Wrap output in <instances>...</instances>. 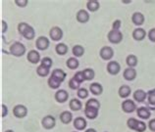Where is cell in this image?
<instances>
[{
  "instance_id": "1",
  "label": "cell",
  "mask_w": 155,
  "mask_h": 132,
  "mask_svg": "<svg viewBox=\"0 0 155 132\" xmlns=\"http://www.w3.org/2000/svg\"><path fill=\"white\" fill-rule=\"evenodd\" d=\"M18 31H19V34L23 35L24 37L28 40L34 39L35 36L34 27H31L30 24H28L27 23H20L18 24Z\"/></svg>"
},
{
  "instance_id": "2",
  "label": "cell",
  "mask_w": 155,
  "mask_h": 132,
  "mask_svg": "<svg viewBox=\"0 0 155 132\" xmlns=\"http://www.w3.org/2000/svg\"><path fill=\"white\" fill-rule=\"evenodd\" d=\"M10 53L15 57H22L26 53L25 45L21 42H15L10 46Z\"/></svg>"
},
{
  "instance_id": "3",
  "label": "cell",
  "mask_w": 155,
  "mask_h": 132,
  "mask_svg": "<svg viewBox=\"0 0 155 132\" xmlns=\"http://www.w3.org/2000/svg\"><path fill=\"white\" fill-rule=\"evenodd\" d=\"M108 40L113 44H119L122 40H123V34L120 31L112 30L108 32Z\"/></svg>"
},
{
  "instance_id": "4",
  "label": "cell",
  "mask_w": 155,
  "mask_h": 132,
  "mask_svg": "<svg viewBox=\"0 0 155 132\" xmlns=\"http://www.w3.org/2000/svg\"><path fill=\"white\" fill-rule=\"evenodd\" d=\"M99 55L101 57V59H103L104 61H109V60H111L114 56V50L109 46H104L101 48Z\"/></svg>"
},
{
  "instance_id": "5",
  "label": "cell",
  "mask_w": 155,
  "mask_h": 132,
  "mask_svg": "<svg viewBox=\"0 0 155 132\" xmlns=\"http://www.w3.org/2000/svg\"><path fill=\"white\" fill-rule=\"evenodd\" d=\"M121 71V66L120 64L116 61H111L109 62L107 65V72L112 76H116Z\"/></svg>"
},
{
  "instance_id": "6",
  "label": "cell",
  "mask_w": 155,
  "mask_h": 132,
  "mask_svg": "<svg viewBox=\"0 0 155 132\" xmlns=\"http://www.w3.org/2000/svg\"><path fill=\"white\" fill-rule=\"evenodd\" d=\"M136 109H137L136 103L132 100L127 99V100H125L123 103H122V110H123L125 113H127V114L133 113L136 111Z\"/></svg>"
},
{
  "instance_id": "7",
  "label": "cell",
  "mask_w": 155,
  "mask_h": 132,
  "mask_svg": "<svg viewBox=\"0 0 155 132\" xmlns=\"http://www.w3.org/2000/svg\"><path fill=\"white\" fill-rule=\"evenodd\" d=\"M35 46L38 50H41V51L46 50L48 46H49V39L45 37V36H39V37L36 39Z\"/></svg>"
},
{
  "instance_id": "8",
  "label": "cell",
  "mask_w": 155,
  "mask_h": 132,
  "mask_svg": "<svg viewBox=\"0 0 155 132\" xmlns=\"http://www.w3.org/2000/svg\"><path fill=\"white\" fill-rule=\"evenodd\" d=\"M13 114H14V115L16 118H23L28 114V109L24 105H17V106L14 107Z\"/></svg>"
},
{
  "instance_id": "9",
  "label": "cell",
  "mask_w": 155,
  "mask_h": 132,
  "mask_svg": "<svg viewBox=\"0 0 155 132\" xmlns=\"http://www.w3.org/2000/svg\"><path fill=\"white\" fill-rule=\"evenodd\" d=\"M41 124L43 128L45 129H52L56 124V119L52 117V115H46L44 117L41 121Z\"/></svg>"
},
{
  "instance_id": "10",
  "label": "cell",
  "mask_w": 155,
  "mask_h": 132,
  "mask_svg": "<svg viewBox=\"0 0 155 132\" xmlns=\"http://www.w3.org/2000/svg\"><path fill=\"white\" fill-rule=\"evenodd\" d=\"M49 36L52 40L59 41L61 38L63 37V31L58 27H53L49 31Z\"/></svg>"
},
{
  "instance_id": "11",
  "label": "cell",
  "mask_w": 155,
  "mask_h": 132,
  "mask_svg": "<svg viewBox=\"0 0 155 132\" xmlns=\"http://www.w3.org/2000/svg\"><path fill=\"white\" fill-rule=\"evenodd\" d=\"M28 61L31 64H38L40 61V55L36 50H31L27 55Z\"/></svg>"
},
{
  "instance_id": "12",
  "label": "cell",
  "mask_w": 155,
  "mask_h": 132,
  "mask_svg": "<svg viewBox=\"0 0 155 132\" xmlns=\"http://www.w3.org/2000/svg\"><path fill=\"white\" fill-rule=\"evenodd\" d=\"M98 109L91 108V107H84V114L89 119H95L98 115Z\"/></svg>"
},
{
  "instance_id": "13",
  "label": "cell",
  "mask_w": 155,
  "mask_h": 132,
  "mask_svg": "<svg viewBox=\"0 0 155 132\" xmlns=\"http://www.w3.org/2000/svg\"><path fill=\"white\" fill-rule=\"evenodd\" d=\"M69 98V94L66 90L60 89L55 93V100L58 103H65Z\"/></svg>"
},
{
  "instance_id": "14",
  "label": "cell",
  "mask_w": 155,
  "mask_h": 132,
  "mask_svg": "<svg viewBox=\"0 0 155 132\" xmlns=\"http://www.w3.org/2000/svg\"><path fill=\"white\" fill-rule=\"evenodd\" d=\"M88 20H89V15L85 10L81 9L77 13V21L79 23H81V24L87 23Z\"/></svg>"
},
{
  "instance_id": "15",
  "label": "cell",
  "mask_w": 155,
  "mask_h": 132,
  "mask_svg": "<svg viewBox=\"0 0 155 132\" xmlns=\"http://www.w3.org/2000/svg\"><path fill=\"white\" fill-rule=\"evenodd\" d=\"M124 77L126 80H134L137 77V71L134 68H128L124 71Z\"/></svg>"
},
{
  "instance_id": "16",
  "label": "cell",
  "mask_w": 155,
  "mask_h": 132,
  "mask_svg": "<svg viewBox=\"0 0 155 132\" xmlns=\"http://www.w3.org/2000/svg\"><path fill=\"white\" fill-rule=\"evenodd\" d=\"M74 127L77 130H84L87 127V121L84 118H76L74 121Z\"/></svg>"
},
{
  "instance_id": "17",
  "label": "cell",
  "mask_w": 155,
  "mask_h": 132,
  "mask_svg": "<svg viewBox=\"0 0 155 132\" xmlns=\"http://www.w3.org/2000/svg\"><path fill=\"white\" fill-rule=\"evenodd\" d=\"M89 90H91V92L93 95H96V96H98V95L102 94V92H103V87H102V85H101L100 83L94 82V83H91V86H89Z\"/></svg>"
},
{
  "instance_id": "18",
  "label": "cell",
  "mask_w": 155,
  "mask_h": 132,
  "mask_svg": "<svg viewBox=\"0 0 155 132\" xmlns=\"http://www.w3.org/2000/svg\"><path fill=\"white\" fill-rule=\"evenodd\" d=\"M145 36H146V32L143 28L138 27V28H136V30L133 31V37L137 41L143 40Z\"/></svg>"
},
{
  "instance_id": "19",
  "label": "cell",
  "mask_w": 155,
  "mask_h": 132,
  "mask_svg": "<svg viewBox=\"0 0 155 132\" xmlns=\"http://www.w3.org/2000/svg\"><path fill=\"white\" fill-rule=\"evenodd\" d=\"M132 21L136 26H141L144 23V16L140 12H136L132 16Z\"/></svg>"
},
{
  "instance_id": "20",
  "label": "cell",
  "mask_w": 155,
  "mask_h": 132,
  "mask_svg": "<svg viewBox=\"0 0 155 132\" xmlns=\"http://www.w3.org/2000/svg\"><path fill=\"white\" fill-rule=\"evenodd\" d=\"M51 76H53L54 78H56L57 80H59L61 83L65 80V78H66L67 75H66V72H63L62 69H54V71L52 72V75Z\"/></svg>"
},
{
  "instance_id": "21",
  "label": "cell",
  "mask_w": 155,
  "mask_h": 132,
  "mask_svg": "<svg viewBox=\"0 0 155 132\" xmlns=\"http://www.w3.org/2000/svg\"><path fill=\"white\" fill-rule=\"evenodd\" d=\"M137 113L138 117L142 119H148L150 118V114H150V111L147 108H145V107H140V108H138Z\"/></svg>"
},
{
  "instance_id": "22",
  "label": "cell",
  "mask_w": 155,
  "mask_h": 132,
  "mask_svg": "<svg viewBox=\"0 0 155 132\" xmlns=\"http://www.w3.org/2000/svg\"><path fill=\"white\" fill-rule=\"evenodd\" d=\"M60 121L64 124H68V123H70L73 121V114L70 112H68V111H65V112L61 113L60 114Z\"/></svg>"
},
{
  "instance_id": "23",
  "label": "cell",
  "mask_w": 155,
  "mask_h": 132,
  "mask_svg": "<svg viewBox=\"0 0 155 132\" xmlns=\"http://www.w3.org/2000/svg\"><path fill=\"white\" fill-rule=\"evenodd\" d=\"M69 107H70V109L72 111H75V112H78V111H80L81 108H83V104H81V102L79 100V99H72L70 101V104H69Z\"/></svg>"
},
{
  "instance_id": "24",
  "label": "cell",
  "mask_w": 155,
  "mask_h": 132,
  "mask_svg": "<svg viewBox=\"0 0 155 132\" xmlns=\"http://www.w3.org/2000/svg\"><path fill=\"white\" fill-rule=\"evenodd\" d=\"M130 92H132V90H130V87L128 85H122L119 88V91H118L121 98H128L130 95Z\"/></svg>"
},
{
  "instance_id": "25",
  "label": "cell",
  "mask_w": 155,
  "mask_h": 132,
  "mask_svg": "<svg viewBox=\"0 0 155 132\" xmlns=\"http://www.w3.org/2000/svg\"><path fill=\"white\" fill-rule=\"evenodd\" d=\"M134 99L137 102H143L145 99H146V93L143 91L142 89H138V90H136L134 93Z\"/></svg>"
},
{
  "instance_id": "26",
  "label": "cell",
  "mask_w": 155,
  "mask_h": 132,
  "mask_svg": "<svg viewBox=\"0 0 155 132\" xmlns=\"http://www.w3.org/2000/svg\"><path fill=\"white\" fill-rule=\"evenodd\" d=\"M87 7L88 11L96 12L97 10L99 9L100 4H99L98 1H97V0H88V1L87 2Z\"/></svg>"
},
{
  "instance_id": "27",
  "label": "cell",
  "mask_w": 155,
  "mask_h": 132,
  "mask_svg": "<svg viewBox=\"0 0 155 132\" xmlns=\"http://www.w3.org/2000/svg\"><path fill=\"white\" fill-rule=\"evenodd\" d=\"M66 66L70 69H76L79 68L80 66V63L79 61L77 60V58H74V57H71L69 58V59L67 60L66 62Z\"/></svg>"
},
{
  "instance_id": "28",
  "label": "cell",
  "mask_w": 155,
  "mask_h": 132,
  "mask_svg": "<svg viewBox=\"0 0 155 132\" xmlns=\"http://www.w3.org/2000/svg\"><path fill=\"white\" fill-rule=\"evenodd\" d=\"M68 46L65 43H59V44H57L56 45V47H55V51L56 53L58 55H61V56H63L65 54H67L68 53Z\"/></svg>"
},
{
  "instance_id": "29",
  "label": "cell",
  "mask_w": 155,
  "mask_h": 132,
  "mask_svg": "<svg viewBox=\"0 0 155 132\" xmlns=\"http://www.w3.org/2000/svg\"><path fill=\"white\" fill-rule=\"evenodd\" d=\"M126 63L129 66V68H134L137 65V58L134 55H129L126 59Z\"/></svg>"
},
{
  "instance_id": "30",
  "label": "cell",
  "mask_w": 155,
  "mask_h": 132,
  "mask_svg": "<svg viewBox=\"0 0 155 132\" xmlns=\"http://www.w3.org/2000/svg\"><path fill=\"white\" fill-rule=\"evenodd\" d=\"M73 55L75 57H81L84 54V49L83 46H81V45H75L74 47H73Z\"/></svg>"
},
{
  "instance_id": "31",
  "label": "cell",
  "mask_w": 155,
  "mask_h": 132,
  "mask_svg": "<svg viewBox=\"0 0 155 132\" xmlns=\"http://www.w3.org/2000/svg\"><path fill=\"white\" fill-rule=\"evenodd\" d=\"M36 73L41 76V77H45L47 76L48 75H49V69H47L45 67H43V66H38V68H36Z\"/></svg>"
},
{
  "instance_id": "32",
  "label": "cell",
  "mask_w": 155,
  "mask_h": 132,
  "mask_svg": "<svg viewBox=\"0 0 155 132\" xmlns=\"http://www.w3.org/2000/svg\"><path fill=\"white\" fill-rule=\"evenodd\" d=\"M83 73H84V76L85 80H91L95 76V72L91 69H84Z\"/></svg>"
},
{
  "instance_id": "33",
  "label": "cell",
  "mask_w": 155,
  "mask_h": 132,
  "mask_svg": "<svg viewBox=\"0 0 155 132\" xmlns=\"http://www.w3.org/2000/svg\"><path fill=\"white\" fill-rule=\"evenodd\" d=\"M60 84H61V82L59 80H57L56 78H54L53 76H50L49 78H48V85H49L50 88L58 89L60 87Z\"/></svg>"
},
{
  "instance_id": "34",
  "label": "cell",
  "mask_w": 155,
  "mask_h": 132,
  "mask_svg": "<svg viewBox=\"0 0 155 132\" xmlns=\"http://www.w3.org/2000/svg\"><path fill=\"white\" fill-rule=\"evenodd\" d=\"M127 124H128V127L130 129L137 131V126H138V124H140V121L136 118H129L128 121H127Z\"/></svg>"
},
{
  "instance_id": "35",
  "label": "cell",
  "mask_w": 155,
  "mask_h": 132,
  "mask_svg": "<svg viewBox=\"0 0 155 132\" xmlns=\"http://www.w3.org/2000/svg\"><path fill=\"white\" fill-rule=\"evenodd\" d=\"M84 107H91V108H95V109H100V103L96 100V99H89L88 101H87Z\"/></svg>"
},
{
  "instance_id": "36",
  "label": "cell",
  "mask_w": 155,
  "mask_h": 132,
  "mask_svg": "<svg viewBox=\"0 0 155 132\" xmlns=\"http://www.w3.org/2000/svg\"><path fill=\"white\" fill-rule=\"evenodd\" d=\"M80 85H81V83H79V82H78L74 77L71 78L70 81H69V87H70L71 89H73V90H76V89L79 90L80 89Z\"/></svg>"
},
{
  "instance_id": "37",
  "label": "cell",
  "mask_w": 155,
  "mask_h": 132,
  "mask_svg": "<svg viewBox=\"0 0 155 132\" xmlns=\"http://www.w3.org/2000/svg\"><path fill=\"white\" fill-rule=\"evenodd\" d=\"M40 63H41V66H43V67H45L47 69H50L51 66H52V60L49 57H44Z\"/></svg>"
},
{
  "instance_id": "38",
  "label": "cell",
  "mask_w": 155,
  "mask_h": 132,
  "mask_svg": "<svg viewBox=\"0 0 155 132\" xmlns=\"http://www.w3.org/2000/svg\"><path fill=\"white\" fill-rule=\"evenodd\" d=\"M78 97L81 98V99H85L87 98L88 96V91L85 88H80L78 90Z\"/></svg>"
},
{
  "instance_id": "39",
  "label": "cell",
  "mask_w": 155,
  "mask_h": 132,
  "mask_svg": "<svg viewBox=\"0 0 155 132\" xmlns=\"http://www.w3.org/2000/svg\"><path fill=\"white\" fill-rule=\"evenodd\" d=\"M74 78H75V79L78 82H79V83H83V82L85 80L83 72H76V75L74 76Z\"/></svg>"
},
{
  "instance_id": "40",
  "label": "cell",
  "mask_w": 155,
  "mask_h": 132,
  "mask_svg": "<svg viewBox=\"0 0 155 132\" xmlns=\"http://www.w3.org/2000/svg\"><path fill=\"white\" fill-rule=\"evenodd\" d=\"M15 3H16V5H18L19 7H26L28 5V0H16Z\"/></svg>"
},
{
  "instance_id": "41",
  "label": "cell",
  "mask_w": 155,
  "mask_h": 132,
  "mask_svg": "<svg viewBox=\"0 0 155 132\" xmlns=\"http://www.w3.org/2000/svg\"><path fill=\"white\" fill-rule=\"evenodd\" d=\"M148 38L150 41L155 42V28H151L148 32Z\"/></svg>"
},
{
  "instance_id": "42",
  "label": "cell",
  "mask_w": 155,
  "mask_h": 132,
  "mask_svg": "<svg viewBox=\"0 0 155 132\" xmlns=\"http://www.w3.org/2000/svg\"><path fill=\"white\" fill-rule=\"evenodd\" d=\"M148 102L151 105L155 106V93H153V92L149 93V95H148Z\"/></svg>"
},
{
  "instance_id": "43",
  "label": "cell",
  "mask_w": 155,
  "mask_h": 132,
  "mask_svg": "<svg viewBox=\"0 0 155 132\" xmlns=\"http://www.w3.org/2000/svg\"><path fill=\"white\" fill-rule=\"evenodd\" d=\"M113 30H117V31H119V28L121 27V21L120 20H116L115 22L113 23Z\"/></svg>"
},
{
  "instance_id": "44",
  "label": "cell",
  "mask_w": 155,
  "mask_h": 132,
  "mask_svg": "<svg viewBox=\"0 0 155 132\" xmlns=\"http://www.w3.org/2000/svg\"><path fill=\"white\" fill-rule=\"evenodd\" d=\"M1 108H2V113H1V117L2 118H5L7 114H8V109L5 105H1Z\"/></svg>"
},
{
  "instance_id": "45",
  "label": "cell",
  "mask_w": 155,
  "mask_h": 132,
  "mask_svg": "<svg viewBox=\"0 0 155 132\" xmlns=\"http://www.w3.org/2000/svg\"><path fill=\"white\" fill-rule=\"evenodd\" d=\"M148 127H149V129L155 132V118L152 119V121H150L149 123H148Z\"/></svg>"
},
{
  "instance_id": "46",
  "label": "cell",
  "mask_w": 155,
  "mask_h": 132,
  "mask_svg": "<svg viewBox=\"0 0 155 132\" xmlns=\"http://www.w3.org/2000/svg\"><path fill=\"white\" fill-rule=\"evenodd\" d=\"M1 24H2L1 31H2V34H4V32H6V31H7V27H7V24H6L5 21H2Z\"/></svg>"
},
{
  "instance_id": "47",
  "label": "cell",
  "mask_w": 155,
  "mask_h": 132,
  "mask_svg": "<svg viewBox=\"0 0 155 132\" xmlns=\"http://www.w3.org/2000/svg\"><path fill=\"white\" fill-rule=\"evenodd\" d=\"M85 132H96V130L93 129V128H89V129H87Z\"/></svg>"
},
{
  "instance_id": "48",
  "label": "cell",
  "mask_w": 155,
  "mask_h": 132,
  "mask_svg": "<svg viewBox=\"0 0 155 132\" xmlns=\"http://www.w3.org/2000/svg\"><path fill=\"white\" fill-rule=\"evenodd\" d=\"M5 132H14L13 130H6Z\"/></svg>"
}]
</instances>
